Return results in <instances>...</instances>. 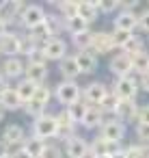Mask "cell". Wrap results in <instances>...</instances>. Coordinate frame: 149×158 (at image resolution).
<instances>
[{
	"label": "cell",
	"mask_w": 149,
	"mask_h": 158,
	"mask_svg": "<svg viewBox=\"0 0 149 158\" xmlns=\"http://www.w3.org/2000/svg\"><path fill=\"white\" fill-rule=\"evenodd\" d=\"M54 98L65 104V106H71L76 104L78 100H82V87L76 82V80H61L54 89Z\"/></svg>",
	"instance_id": "obj_1"
},
{
	"label": "cell",
	"mask_w": 149,
	"mask_h": 158,
	"mask_svg": "<svg viewBox=\"0 0 149 158\" xmlns=\"http://www.w3.org/2000/svg\"><path fill=\"white\" fill-rule=\"evenodd\" d=\"M33 134L48 141V139H56L58 134V123H56V115L52 113H43L33 121Z\"/></svg>",
	"instance_id": "obj_2"
},
{
	"label": "cell",
	"mask_w": 149,
	"mask_h": 158,
	"mask_svg": "<svg viewBox=\"0 0 149 158\" xmlns=\"http://www.w3.org/2000/svg\"><path fill=\"white\" fill-rule=\"evenodd\" d=\"M138 78L134 72L130 76H123V78H117L115 85H112V93L119 98V100H136V93H138Z\"/></svg>",
	"instance_id": "obj_3"
},
{
	"label": "cell",
	"mask_w": 149,
	"mask_h": 158,
	"mask_svg": "<svg viewBox=\"0 0 149 158\" xmlns=\"http://www.w3.org/2000/svg\"><path fill=\"white\" fill-rule=\"evenodd\" d=\"M46 15H48V11L41 5H26V9H24V13L20 18V24L26 31H33V28L41 26V24H46Z\"/></svg>",
	"instance_id": "obj_4"
},
{
	"label": "cell",
	"mask_w": 149,
	"mask_h": 158,
	"mask_svg": "<svg viewBox=\"0 0 149 158\" xmlns=\"http://www.w3.org/2000/svg\"><path fill=\"white\" fill-rule=\"evenodd\" d=\"M24 9H26V5L22 0H2V2H0V20L7 26L13 24V22H20Z\"/></svg>",
	"instance_id": "obj_5"
},
{
	"label": "cell",
	"mask_w": 149,
	"mask_h": 158,
	"mask_svg": "<svg viewBox=\"0 0 149 158\" xmlns=\"http://www.w3.org/2000/svg\"><path fill=\"white\" fill-rule=\"evenodd\" d=\"M108 93H110V91H108V87H106L104 82L93 80V82H89V85L82 89V100H84L89 106H99Z\"/></svg>",
	"instance_id": "obj_6"
},
{
	"label": "cell",
	"mask_w": 149,
	"mask_h": 158,
	"mask_svg": "<svg viewBox=\"0 0 149 158\" xmlns=\"http://www.w3.org/2000/svg\"><path fill=\"white\" fill-rule=\"evenodd\" d=\"M99 136L106 139V141H115V143H121L123 136H125V123L119 121L117 117H110L102 123L99 128Z\"/></svg>",
	"instance_id": "obj_7"
},
{
	"label": "cell",
	"mask_w": 149,
	"mask_h": 158,
	"mask_svg": "<svg viewBox=\"0 0 149 158\" xmlns=\"http://www.w3.org/2000/svg\"><path fill=\"white\" fill-rule=\"evenodd\" d=\"M65 156L67 158H93L91 156V143H87L80 134L65 141Z\"/></svg>",
	"instance_id": "obj_8"
},
{
	"label": "cell",
	"mask_w": 149,
	"mask_h": 158,
	"mask_svg": "<svg viewBox=\"0 0 149 158\" xmlns=\"http://www.w3.org/2000/svg\"><path fill=\"white\" fill-rule=\"evenodd\" d=\"M41 50H43V54H46L48 61H58L61 63L67 56V41L63 37H52V39H48L43 44Z\"/></svg>",
	"instance_id": "obj_9"
},
{
	"label": "cell",
	"mask_w": 149,
	"mask_h": 158,
	"mask_svg": "<svg viewBox=\"0 0 149 158\" xmlns=\"http://www.w3.org/2000/svg\"><path fill=\"white\" fill-rule=\"evenodd\" d=\"M0 54H5V59L22 54V37L18 33H13V31L2 35L0 37Z\"/></svg>",
	"instance_id": "obj_10"
},
{
	"label": "cell",
	"mask_w": 149,
	"mask_h": 158,
	"mask_svg": "<svg viewBox=\"0 0 149 158\" xmlns=\"http://www.w3.org/2000/svg\"><path fill=\"white\" fill-rule=\"evenodd\" d=\"M108 69L117 76V78H123V76H130L134 72V65H132V56L125 54V52H119L110 59L108 63Z\"/></svg>",
	"instance_id": "obj_11"
},
{
	"label": "cell",
	"mask_w": 149,
	"mask_h": 158,
	"mask_svg": "<svg viewBox=\"0 0 149 158\" xmlns=\"http://www.w3.org/2000/svg\"><path fill=\"white\" fill-rule=\"evenodd\" d=\"M56 123H58V134H56L58 139L69 141L71 136H76V128H78V123L69 117L67 108H63V110L56 113Z\"/></svg>",
	"instance_id": "obj_12"
},
{
	"label": "cell",
	"mask_w": 149,
	"mask_h": 158,
	"mask_svg": "<svg viewBox=\"0 0 149 158\" xmlns=\"http://www.w3.org/2000/svg\"><path fill=\"white\" fill-rule=\"evenodd\" d=\"M121 149H123L121 143L106 141V139H102V136H97V139L91 141V156H93V158H97V156H112V154H117V152H121Z\"/></svg>",
	"instance_id": "obj_13"
},
{
	"label": "cell",
	"mask_w": 149,
	"mask_h": 158,
	"mask_svg": "<svg viewBox=\"0 0 149 158\" xmlns=\"http://www.w3.org/2000/svg\"><path fill=\"white\" fill-rule=\"evenodd\" d=\"M138 108H140V106L136 104V100H119L117 110H115V117H117L119 121H136Z\"/></svg>",
	"instance_id": "obj_14"
},
{
	"label": "cell",
	"mask_w": 149,
	"mask_h": 158,
	"mask_svg": "<svg viewBox=\"0 0 149 158\" xmlns=\"http://www.w3.org/2000/svg\"><path fill=\"white\" fill-rule=\"evenodd\" d=\"M91 50H93L97 56H99V54H108L110 50H115V44H112L110 33H106V31H97V33H93Z\"/></svg>",
	"instance_id": "obj_15"
},
{
	"label": "cell",
	"mask_w": 149,
	"mask_h": 158,
	"mask_svg": "<svg viewBox=\"0 0 149 158\" xmlns=\"http://www.w3.org/2000/svg\"><path fill=\"white\" fill-rule=\"evenodd\" d=\"M2 76L9 80V78H20L24 72H26V63L20 59V56H9V59H5V63H2Z\"/></svg>",
	"instance_id": "obj_16"
},
{
	"label": "cell",
	"mask_w": 149,
	"mask_h": 158,
	"mask_svg": "<svg viewBox=\"0 0 149 158\" xmlns=\"http://www.w3.org/2000/svg\"><path fill=\"white\" fill-rule=\"evenodd\" d=\"M112 28L119 31H130L134 33L138 28V13H127V11H119L112 20Z\"/></svg>",
	"instance_id": "obj_17"
},
{
	"label": "cell",
	"mask_w": 149,
	"mask_h": 158,
	"mask_svg": "<svg viewBox=\"0 0 149 158\" xmlns=\"http://www.w3.org/2000/svg\"><path fill=\"white\" fill-rule=\"evenodd\" d=\"M58 72L63 76V80H76L82 72L78 67V61H76V54H67L61 63H58Z\"/></svg>",
	"instance_id": "obj_18"
},
{
	"label": "cell",
	"mask_w": 149,
	"mask_h": 158,
	"mask_svg": "<svg viewBox=\"0 0 149 158\" xmlns=\"http://www.w3.org/2000/svg\"><path fill=\"white\" fill-rule=\"evenodd\" d=\"M76 61H78V67H80L82 74H93L97 69V54L93 50L76 52Z\"/></svg>",
	"instance_id": "obj_19"
},
{
	"label": "cell",
	"mask_w": 149,
	"mask_h": 158,
	"mask_svg": "<svg viewBox=\"0 0 149 158\" xmlns=\"http://www.w3.org/2000/svg\"><path fill=\"white\" fill-rule=\"evenodd\" d=\"M104 121H106L104 119V110L99 106H89V110H87V115H84L80 126L87 128V130H95V128H102Z\"/></svg>",
	"instance_id": "obj_20"
},
{
	"label": "cell",
	"mask_w": 149,
	"mask_h": 158,
	"mask_svg": "<svg viewBox=\"0 0 149 158\" xmlns=\"http://www.w3.org/2000/svg\"><path fill=\"white\" fill-rule=\"evenodd\" d=\"M46 28L50 31L52 37H61V33L67 31V20L63 15H58L56 11L54 13H48L46 15Z\"/></svg>",
	"instance_id": "obj_21"
},
{
	"label": "cell",
	"mask_w": 149,
	"mask_h": 158,
	"mask_svg": "<svg viewBox=\"0 0 149 158\" xmlns=\"http://www.w3.org/2000/svg\"><path fill=\"white\" fill-rule=\"evenodd\" d=\"M37 87H39L37 82H33V80H28V78H20V80H18V85H15L13 89L18 91V95H20V98L24 100V104H26V102H30V100L35 98Z\"/></svg>",
	"instance_id": "obj_22"
},
{
	"label": "cell",
	"mask_w": 149,
	"mask_h": 158,
	"mask_svg": "<svg viewBox=\"0 0 149 158\" xmlns=\"http://www.w3.org/2000/svg\"><path fill=\"white\" fill-rule=\"evenodd\" d=\"M24 78L37 82V85H43L46 78H48V65H33V63H26V72H24Z\"/></svg>",
	"instance_id": "obj_23"
},
{
	"label": "cell",
	"mask_w": 149,
	"mask_h": 158,
	"mask_svg": "<svg viewBox=\"0 0 149 158\" xmlns=\"http://www.w3.org/2000/svg\"><path fill=\"white\" fill-rule=\"evenodd\" d=\"M2 139L11 145V143H24L26 141V134H24V128L18 126V123H9L5 130H2Z\"/></svg>",
	"instance_id": "obj_24"
},
{
	"label": "cell",
	"mask_w": 149,
	"mask_h": 158,
	"mask_svg": "<svg viewBox=\"0 0 149 158\" xmlns=\"http://www.w3.org/2000/svg\"><path fill=\"white\" fill-rule=\"evenodd\" d=\"M78 15L80 18H84L87 22H93V20H97V15H99V9H97V0H84V2H78Z\"/></svg>",
	"instance_id": "obj_25"
},
{
	"label": "cell",
	"mask_w": 149,
	"mask_h": 158,
	"mask_svg": "<svg viewBox=\"0 0 149 158\" xmlns=\"http://www.w3.org/2000/svg\"><path fill=\"white\" fill-rule=\"evenodd\" d=\"M46 145H48V143H46L43 139H39V136H35V134H30V136H26V141H24V149H26V152H28V154H30L33 158H39Z\"/></svg>",
	"instance_id": "obj_26"
},
{
	"label": "cell",
	"mask_w": 149,
	"mask_h": 158,
	"mask_svg": "<svg viewBox=\"0 0 149 158\" xmlns=\"http://www.w3.org/2000/svg\"><path fill=\"white\" fill-rule=\"evenodd\" d=\"M0 106H2L5 110H20V108L24 106V100L18 95V91H15V89H11L2 100H0Z\"/></svg>",
	"instance_id": "obj_27"
},
{
	"label": "cell",
	"mask_w": 149,
	"mask_h": 158,
	"mask_svg": "<svg viewBox=\"0 0 149 158\" xmlns=\"http://www.w3.org/2000/svg\"><path fill=\"white\" fill-rule=\"evenodd\" d=\"M56 7V13L63 15L65 20H71L78 15V2H74V0H63V2H54Z\"/></svg>",
	"instance_id": "obj_28"
},
{
	"label": "cell",
	"mask_w": 149,
	"mask_h": 158,
	"mask_svg": "<svg viewBox=\"0 0 149 158\" xmlns=\"http://www.w3.org/2000/svg\"><path fill=\"white\" fill-rule=\"evenodd\" d=\"M67 108V113H69V117L80 126L82 123V119H84V115H87V110H89V104L84 102V100H78L76 104H71V106H65Z\"/></svg>",
	"instance_id": "obj_29"
},
{
	"label": "cell",
	"mask_w": 149,
	"mask_h": 158,
	"mask_svg": "<svg viewBox=\"0 0 149 158\" xmlns=\"http://www.w3.org/2000/svg\"><path fill=\"white\" fill-rule=\"evenodd\" d=\"M91 44H93V33L87 31V33H80V35H71V46L82 52V50H91Z\"/></svg>",
	"instance_id": "obj_30"
},
{
	"label": "cell",
	"mask_w": 149,
	"mask_h": 158,
	"mask_svg": "<svg viewBox=\"0 0 149 158\" xmlns=\"http://www.w3.org/2000/svg\"><path fill=\"white\" fill-rule=\"evenodd\" d=\"M110 37H112V44H115V48H119V50H123L132 39H134V33H130V31H119V28H112V33H110Z\"/></svg>",
	"instance_id": "obj_31"
},
{
	"label": "cell",
	"mask_w": 149,
	"mask_h": 158,
	"mask_svg": "<svg viewBox=\"0 0 149 158\" xmlns=\"http://www.w3.org/2000/svg\"><path fill=\"white\" fill-rule=\"evenodd\" d=\"M132 65H134V74L136 76H143L149 72V52H140L136 56H132Z\"/></svg>",
	"instance_id": "obj_32"
},
{
	"label": "cell",
	"mask_w": 149,
	"mask_h": 158,
	"mask_svg": "<svg viewBox=\"0 0 149 158\" xmlns=\"http://www.w3.org/2000/svg\"><path fill=\"white\" fill-rule=\"evenodd\" d=\"M87 31H89V22L84 18L76 15V18L67 20V33L69 35H80V33H87Z\"/></svg>",
	"instance_id": "obj_33"
},
{
	"label": "cell",
	"mask_w": 149,
	"mask_h": 158,
	"mask_svg": "<svg viewBox=\"0 0 149 158\" xmlns=\"http://www.w3.org/2000/svg\"><path fill=\"white\" fill-rule=\"evenodd\" d=\"M117 104H119V98H117V95H115V93L110 91V93H108V95L104 98V102L99 104V108L104 110V115H108V113H110V115L115 117V110H117Z\"/></svg>",
	"instance_id": "obj_34"
},
{
	"label": "cell",
	"mask_w": 149,
	"mask_h": 158,
	"mask_svg": "<svg viewBox=\"0 0 149 158\" xmlns=\"http://www.w3.org/2000/svg\"><path fill=\"white\" fill-rule=\"evenodd\" d=\"M46 104H41V102H37V100H30V102H26L24 104V110H26V115H30L33 119H37L39 115H43L46 113Z\"/></svg>",
	"instance_id": "obj_35"
},
{
	"label": "cell",
	"mask_w": 149,
	"mask_h": 158,
	"mask_svg": "<svg viewBox=\"0 0 149 158\" xmlns=\"http://www.w3.org/2000/svg\"><path fill=\"white\" fill-rule=\"evenodd\" d=\"M52 93H54V91L50 89V85H46V82H43V85H39V87H37V91H35V98H33V100H37V102H41V104H46V106H48V102H50Z\"/></svg>",
	"instance_id": "obj_36"
},
{
	"label": "cell",
	"mask_w": 149,
	"mask_h": 158,
	"mask_svg": "<svg viewBox=\"0 0 149 158\" xmlns=\"http://www.w3.org/2000/svg\"><path fill=\"white\" fill-rule=\"evenodd\" d=\"M121 52H125V54H130V56H136V54H140V52H145V46H143V41L134 35V39L121 50Z\"/></svg>",
	"instance_id": "obj_37"
},
{
	"label": "cell",
	"mask_w": 149,
	"mask_h": 158,
	"mask_svg": "<svg viewBox=\"0 0 149 158\" xmlns=\"http://www.w3.org/2000/svg\"><path fill=\"white\" fill-rule=\"evenodd\" d=\"M39 158H63V149L58 145H54V143H48L43 147V152H41Z\"/></svg>",
	"instance_id": "obj_38"
},
{
	"label": "cell",
	"mask_w": 149,
	"mask_h": 158,
	"mask_svg": "<svg viewBox=\"0 0 149 158\" xmlns=\"http://www.w3.org/2000/svg\"><path fill=\"white\" fill-rule=\"evenodd\" d=\"M97 9H99V15L110 13V11H119V2H115V0H97Z\"/></svg>",
	"instance_id": "obj_39"
},
{
	"label": "cell",
	"mask_w": 149,
	"mask_h": 158,
	"mask_svg": "<svg viewBox=\"0 0 149 158\" xmlns=\"http://www.w3.org/2000/svg\"><path fill=\"white\" fill-rule=\"evenodd\" d=\"M26 63H33V65H48V59L43 54V50H35L26 56Z\"/></svg>",
	"instance_id": "obj_40"
},
{
	"label": "cell",
	"mask_w": 149,
	"mask_h": 158,
	"mask_svg": "<svg viewBox=\"0 0 149 158\" xmlns=\"http://www.w3.org/2000/svg\"><path fill=\"white\" fill-rule=\"evenodd\" d=\"M136 136L143 143H149V123H136Z\"/></svg>",
	"instance_id": "obj_41"
},
{
	"label": "cell",
	"mask_w": 149,
	"mask_h": 158,
	"mask_svg": "<svg viewBox=\"0 0 149 158\" xmlns=\"http://www.w3.org/2000/svg\"><path fill=\"white\" fill-rule=\"evenodd\" d=\"M138 28H143V31L149 33V9H143L138 13Z\"/></svg>",
	"instance_id": "obj_42"
},
{
	"label": "cell",
	"mask_w": 149,
	"mask_h": 158,
	"mask_svg": "<svg viewBox=\"0 0 149 158\" xmlns=\"http://www.w3.org/2000/svg\"><path fill=\"white\" fill-rule=\"evenodd\" d=\"M136 123H149V104H145V106H140V108H138Z\"/></svg>",
	"instance_id": "obj_43"
},
{
	"label": "cell",
	"mask_w": 149,
	"mask_h": 158,
	"mask_svg": "<svg viewBox=\"0 0 149 158\" xmlns=\"http://www.w3.org/2000/svg\"><path fill=\"white\" fill-rule=\"evenodd\" d=\"M11 89H13V87L9 85V80H7V78H2V80H0V100H2V98H5V95H7Z\"/></svg>",
	"instance_id": "obj_44"
},
{
	"label": "cell",
	"mask_w": 149,
	"mask_h": 158,
	"mask_svg": "<svg viewBox=\"0 0 149 158\" xmlns=\"http://www.w3.org/2000/svg\"><path fill=\"white\" fill-rule=\"evenodd\" d=\"M138 87H140L143 91H147V93H149V72H147V74H143V76L138 78Z\"/></svg>",
	"instance_id": "obj_45"
},
{
	"label": "cell",
	"mask_w": 149,
	"mask_h": 158,
	"mask_svg": "<svg viewBox=\"0 0 149 158\" xmlns=\"http://www.w3.org/2000/svg\"><path fill=\"white\" fill-rule=\"evenodd\" d=\"M9 156V145L5 139H0V158H7Z\"/></svg>",
	"instance_id": "obj_46"
},
{
	"label": "cell",
	"mask_w": 149,
	"mask_h": 158,
	"mask_svg": "<svg viewBox=\"0 0 149 158\" xmlns=\"http://www.w3.org/2000/svg\"><path fill=\"white\" fill-rule=\"evenodd\" d=\"M11 158H33V156H30V154H28L26 149H22L20 154H15V156H11Z\"/></svg>",
	"instance_id": "obj_47"
},
{
	"label": "cell",
	"mask_w": 149,
	"mask_h": 158,
	"mask_svg": "<svg viewBox=\"0 0 149 158\" xmlns=\"http://www.w3.org/2000/svg\"><path fill=\"white\" fill-rule=\"evenodd\" d=\"M110 158H127V154H125V149H121V152H117V154H112Z\"/></svg>",
	"instance_id": "obj_48"
},
{
	"label": "cell",
	"mask_w": 149,
	"mask_h": 158,
	"mask_svg": "<svg viewBox=\"0 0 149 158\" xmlns=\"http://www.w3.org/2000/svg\"><path fill=\"white\" fill-rule=\"evenodd\" d=\"M5 113H7V110H5L2 106H0V121H2V119H5Z\"/></svg>",
	"instance_id": "obj_49"
},
{
	"label": "cell",
	"mask_w": 149,
	"mask_h": 158,
	"mask_svg": "<svg viewBox=\"0 0 149 158\" xmlns=\"http://www.w3.org/2000/svg\"><path fill=\"white\" fill-rule=\"evenodd\" d=\"M2 78H5V76H2V69H0V80H2Z\"/></svg>",
	"instance_id": "obj_50"
}]
</instances>
